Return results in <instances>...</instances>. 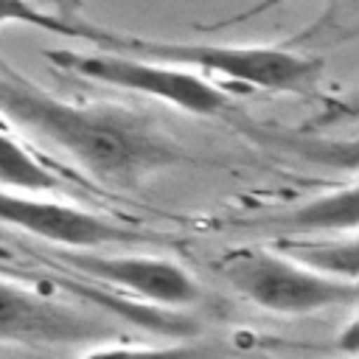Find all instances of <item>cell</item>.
Masks as SVG:
<instances>
[{
    "label": "cell",
    "instance_id": "1",
    "mask_svg": "<svg viewBox=\"0 0 359 359\" xmlns=\"http://www.w3.org/2000/svg\"><path fill=\"white\" fill-rule=\"evenodd\" d=\"M0 115L67 151L104 185L137 188L149 174L171 168L185 151L151 118L115 104H79L0 67Z\"/></svg>",
    "mask_w": 359,
    "mask_h": 359
},
{
    "label": "cell",
    "instance_id": "2",
    "mask_svg": "<svg viewBox=\"0 0 359 359\" xmlns=\"http://www.w3.org/2000/svg\"><path fill=\"white\" fill-rule=\"evenodd\" d=\"M118 53H132L194 73L219 76L244 87H258L266 93H297L306 95L320 84L323 59L297 53L280 45H205V42H168L143 39L132 34L115 36L112 48Z\"/></svg>",
    "mask_w": 359,
    "mask_h": 359
},
{
    "label": "cell",
    "instance_id": "3",
    "mask_svg": "<svg viewBox=\"0 0 359 359\" xmlns=\"http://www.w3.org/2000/svg\"><path fill=\"white\" fill-rule=\"evenodd\" d=\"M216 272L244 300L283 317H303L334 306H351L359 294L356 283L320 275L278 247L250 244L227 250L216 261Z\"/></svg>",
    "mask_w": 359,
    "mask_h": 359
},
{
    "label": "cell",
    "instance_id": "4",
    "mask_svg": "<svg viewBox=\"0 0 359 359\" xmlns=\"http://www.w3.org/2000/svg\"><path fill=\"white\" fill-rule=\"evenodd\" d=\"M42 56L53 67H62L87 81L107 84L123 93L149 95L191 115L213 118L230 107V95L219 84L208 81L194 70L174 67L165 62L118 53V50H73V48H50Z\"/></svg>",
    "mask_w": 359,
    "mask_h": 359
},
{
    "label": "cell",
    "instance_id": "5",
    "mask_svg": "<svg viewBox=\"0 0 359 359\" xmlns=\"http://www.w3.org/2000/svg\"><path fill=\"white\" fill-rule=\"evenodd\" d=\"M0 224L31 233L42 241L67 250H101V247H132L160 241L146 230L104 219L79 205L48 199L28 191L0 188Z\"/></svg>",
    "mask_w": 359,
    "mask_h": 359
},
{
    "label": "cell",
    "instance_id": "6",
    "mask_svg": "<svg viewBox=\"0 0 359 359\" xmlns=\"http://www.w3.org/2000/svg\"><path fill=\"white\" fill-rule=\"evenodd\" d=\"M56 258L79 275L123 289L126 294L154 306L180 309L202 300V286L196 278L182 264L168 258L107 250H56Z\"/></svg>",
    "mask_w": 359,
    "mask_h": 359
},
{
    "label": "cell",
    "instance_id": "7",
    "mask_svg": "<svg viewBox=\"0 0 359 359\" xmlns=\"http://www.w3.org/2000/svg\"><path fill=\"white\" fill-rule=\"evenodd\" d=\"M112 334L104 320L0 275V345H81Z\"/></svg>",
    "mask_w": 359,
    "mask_h": 359
},
{
    "label": "cell",
    "instance_id": "8",
    "mask_svg": "<svg viewBox=\"0 0 359 359\" xmlns=\"http://www.w3.org/2000/svg\"><path fill=\"white\" fill-rule=\"evenodd\" d=\"M275 224L297 236H351L359 224V188L351 180L345 185L323 191L280 213Z\"/></svg>",
    "mask_w": 359,
    "mask_h": 359
},
{
    "label": "cell",
    "instance_id": "9",
    "mask_svg": "<svg viewBox=\"0 0 359 359\" xmlns=\"http://www.w3.org/2000/svg\"><path fill=\"white\" fill-rule=\"evenodd\" d=\"M275 247L320 275L348 280V283H356V278H359L356 233L331 236V238L328 236H292V238H280Z\"/></svg>",
    "mask_w": 359,
    "mask_h": 359
},
{
    "label": "cell",
    "instance_id": "10",
    "mask_svg": "<svg viewBox=\"0 0 359 359\" xmlns=\"http://www.w3.org/2000/svg\"><path fill=\"white\" fill-rule=\"evenodd\" d=\"M8 22L31 25V28L65 36V39H84V42L101 45L104 50L112 48V42L118 36V31L101 28L95 22H81L65 11H45L31 0H0V25H8Z\"/></svg>",
    "mask_w": 359,
    "mask_h": 359
},
{
    "label": "cell",
    "instance_id": "11",
    "mask_svg": "<svg viewBox=\"0 0 359 359\" xmlns=\"http://www.w3.org/2000/svg\"><path fill=\"white\" fill-rule=\"evenodd\" d=\"M0 188L45 194L59 188V177L42 160H36L31 149L0 129Z\"/></svg>",
    "mask_w": 359,
    "mask_h": 359
},
{
    "label": "cell",
    "instance_id": "12",
    "mask_svg": "<svg viewBox=\"0 0 359 359\" xmlns=\"http://www.w3.org/2000/svg\"><path fill=\"white\" fill-rule=\"evenodd\" d=\"M79 359H219V351L196 342L177 345H107L95 348Z\"/></svg>",
    "mask_w": 359,
    "mask_h": 359
},
{
    "label": "cell",
    "instance_id": "13",
    "mask_svg": "<svg viewBox=\"0 0 359 359\" xmlns=\"http://www.w3.org/2000/svg\"><path fill=\"white\" fill-rule=\"evenodd\" d=\"M286 3H292V0H255L250 8H241V11L224 17V20L213 22V25H199V31H222V28L247 22V20H252V17H258V14H266V11H272V8H278V6H286Z\"/></svg>",
    "mask_w": 359,
    "mask_h": 359
},
{
    "label": "cell",
    "instance_id": "14",
    "mask_svg": "<svg viewBox=\"0 0 359 359\" xmlns=\"http://www.w3.org/2000/svg\"><path fill=\"white\" fill-rule=\"evenodd\" d=\"M339 348H342L348 356L356 353V348H359V325H356V320H351V323L345 325V331L339 334Z\"/></svg>",
    "mask_w": 359,
    "mask_h": 359
},
{
    "label": "cell",
    "instance_id": "15",
    "mask_svg": "<svg viewBox=\"0 0 359 359\" xmlns=\"http://www.w3.org/2000/svg\"><path fill=\"white\" fill-rule=\"evenodd\" d=\"M8 258H11V255H8L6 250H0V275H8V278H20V272L8 266Z\"/></svg>",
    "mask_w": 359,
    "mask_h": 359
},
{
    "label": "cell",
    "instance_id": "16",
    "mask_svg": "<svg viewBox=\"0 0 359 359\" xmlns=\"http://www.w3.org/2000/svg\"><path fill=\"white\" fill-rule=\"evenodd\" d=\"M59 3H67V8H70V11H76V8H79V0H59Z\"/></svg>",
    "mask_w": 359,
    "mask_h": 359
}]
</instances>
